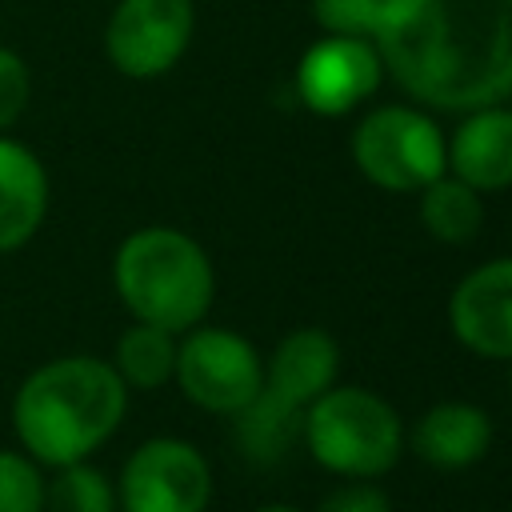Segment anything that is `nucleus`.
Returning a JSON list of instances; mask_svg holds the SVG:
<instances>
[{
  "label": "nucleus",
  "mask_w": 512,
  "mask_h": 512,
  "mask_svg": "<svg viewBox=\"0 0 512 512\" xmlns=\"http://www.w3.org/2000/svg\"><path fill=\"white\" fill-rule=\"evenodd\" d=\"M372 44L416 108L464 116L512 96V0H384Z\"/></svg>",
  "instance_id": "nucleus-1"
},
{
  "label": "nucleus",
  "mask_w": 512,
  "mask_h": 512,
  "mask_svg": "<svg viewBox=\"0 0 512 512\" xmlns=\"http://www.w3.org/2000/svg\"><path fill=\"white\" fill-rule=\"evenodd\" d=\"M128 412V388L112 360L56 356L32 368L12 396V432L40 468L88 460L112 440Z\"/></svg>",
  "instance_id": "nucleus-2"
},
{
  "label": "nucleus",
  "mask_w": 512,
  "mask_h": 512,
  "mask_svg": "<svg viewBox=\"0 0 512 512\" xmlns=\"http://www.w3.org/2000/svg\"><path fill=\"white\" fill-rule=\"evenodd\" d=\"M112 288L132 320L180 336L204 324L216 296V272L200 240L168 224H148L120 240L112 256Z\"/></svg>",
  "instance_id": "nucleus-3"
},
{
  "label": "nucleus",
  "mask_w": 512,
  "mask_h": 512,
  "mask_svg": "<svg viewBox=\"0 0 512 512\" xmlns=\"http://www.w3.org/2000/svg\"><path fill=\"white\" fill-rule=\"evenodd\" d=\"M300 440L328 472L348 480H376L396 468L404 452V424L380 392L332 384L304 408Z\"/></svg>",
  "instance_id": "nucleus-4"
},
{
  "label": "nucleus",
  "mask_w": 512,
  "mask_h": 512,
  "mask_svg": "<svg viewBox=\"0 0 512 512\" xmlns=\"http://www.w3.org/2000/svg\"><path fill=\"white\" fill-rule=\"evenodd\" d=\"M352 164L384 192H420L448 172V136L412 104H380L352 128Z\"/></svg>",
  "instance_id": "nucleus-5"
},
{
  "label": "nucleus",
  "mask_w": 512,
  "mask_h": 512,
  "mask_svg": "<svg viewBox=\"0 0 512 512\" xmlns=\"http://www.w3.org/2000/svg\"><path fill=\"white\" fill-rule=\"evenodd\" d=\"M172 380L188 404L212 416H236L264 388V356L236 328L196 324L176 340Z\"/></svg>",
  "instance_id": "nucleus-6"
},
{
  "label": "nucleus",
  "mask_w": 512,
  "mask_h": 512,
  "mask_svg": "<svg viewBox=\"0 0 512 512\" xmlns=\"http://www.w3.org/2000/svg\"><path fill=\"white\" fill-rule=\"evenodd\" d=\"M212 468L204 452L180 436L144 440L120 468L116 508L120 512H208Z\"/></svg>",
  "instance_id": "nucleus-7"
},
{
  "label": "nucleus",
  "mask_w": 512,
  "mask_h": 512,
  "mask_svg": "<svg viewBox=\"0 0 512 512\" xmlns=\"http://www.w3.org/2000/svg\"><path fill=\"white\" fill-rule=\"evenodd\" d=\"M192 0H116L104 24V56L128 80H156L192 44Z\"/></svg>",
  "instance_id": "nucleus-8"
},
{
  "label": "nucleus",
  "mask_w": 512,
  "mask_h": 512,
  "mask_svg": "<svg viewBox=\"0 0 512 512\" xmlns=\"http://www.w3.org/2000/svg\"><path fill=\"white\" fill-rule=\"evenodd\" d=\"M384 80V64L372 40L320 36L296 64V96L316 116H344L360 108Z\"/></svg>",
  "instance_id": "nucleus-9"
},
{
  "label": "nucleus",
  "mask_w": 512,
  "mask_h": 512,
  "mask_svg": "<svg viewBox=\"0 0 512 512\" xmlns=\"http://www.w3.org/2000/svg\"><path fill=\"white\" fill-rule=\"evenodd\" d=\"M448 324L468 352L512 364V256L472 268L452 288Z\"/></svg>",
  "instance_id": "nucleus-10"
},
{
  "label": "nucleus",
  "mask_w": 512,
  "mask_h": 512,
  "mask_svg": "<svg viewBox=\"0 0 512 512\" xmlns=\"http://www.w3.org/2000/svg\"><path fill=\"white\" fill-rule=\"evenodd\" d=\"M448 172L476 192L512 188V108L488 104L464 112L448 136Z\"/></svg>",
  "instance_id": "nucleus-11"
},
{
  "label": "nucleus",
  "mask_w": 512,
  "mask_h": 512,
  "mask_svg": "<svg viewBox=\"0 0 512 512\" xmlns=\"http://www.w3.org/2000/svg\"><path fill=\"white\" fill-rule=\"evenodd\" d=\"M52 200L48 168L44 160L12 140L8 132L0 136V256L20 252L44 224Z\"/></svg>",
  "instance_id": "nucleus-12"
},
{
  "label": "nucleus",
  "mask_w": 512,
  "mask_h": 512,
  "mask_svg": "<svg viewBox=\"0 0 512 512\" xmlns=\"http://www.w3.org/2000/svg\"><path fill=\"white\" fill-rule=\"evenodd\" d=\"M340 348L324 328H292L276 340L264 360V392L292 408H308L320 392L336 384Z\"/></svg>",
  "instance_id": "nucleus-13"
},
{
  "label": "nucleus",
  "mask_w": 512,
  "mask_h": 512,
  "mask_svg": "<svg viewBox=\"0 0 512 512\" xmlns=\"http://www.w3.org/2000/svg\"><path fill=\"white\" fill-rule=\"evenodd\" d=\"M412 452L436 472H464L492 448V420L468 400L432 404L412 428Z\"/></svg>",
  "instance_id": "nucleus-14"
},
{
  "label": "nucleus",
  "mask_w": 512,
  "mask_h": 512,
  "mask_svg": "<svg viewBox=\"0 0 512 512\" xmlns=\"http://www.w3.org/2000/svg\"><path fill=\"white\" fill-rule=\"evenodd\" d=\"M420 224L440 244H468L484 228V192L444 172L420 188Z\"/></svg>",
  "instance_id": "nucleus-15"
},
{
  "label": "nucleus",
  "mask_w": 512,
  "mask_h": 512,
  "mask_svg": "<svg viewBox=\"0 0 512 512\" xmlns=\"http://www.w3.org/2000/svg\"><path fill=\"white\" fill-rule=\"evenodd\" d=\"M176 340L180 336L168 332V328L132 320L120 332L116 352H112V368L124 380V388H140V392L164 388L176 372Z\"/></svg>",
  "instance_id": "nucleus-16"
},
{
  "label": "nucleus",
  "mask_w": 512,
  "mask_h": 512,
  "mask_svg": "<svg viewBox=\"0 0 512 512\" xmlns=\"http://www.w3.org/2000/svg\"><path fill=\"white\" fill-rule=\"evenodd\" d=\"M236 444L248 460L256 464H276L292 440H300V424H304V408H292L284 400H276L272 392H256V400H248L236 416Z\"/></svg>",
  "instance_id": "nucleus-17"
},
{
  "label": "nucleus",
  "mask_w": 512,
  "mask_h": 512,
  "mask_svg": "<svg viewBox=\"0 0 512 512\" xmlns=\"http://www.w3.org/2000/svg\"><path fill=\"white\" fill-rule=\"evenodd\" d=\"M44 512H120L116 484L88 460L60 464L44 476Z\"/></svg>",
  "instance_id": "nucleus-18"
},
{
  "label": "nucleus",
  "mask_w": 512,
  "mask_h": 512,
  "mask_svg": "<svg viewBox=\"0 0 512 512\" xmlns=\"http://www.w3.org/2000/svg\"><path fill=\"white\" fill-rule=\"evenodd\" d=\"M0 512H44V468L16 448H0Z\"/></svg>",
  "instance_id": "nucleus-19"
},
{
  "label": "nucleus",
  "mask_w": 512,
  "mask_h": 512,
  "mask_svg": "<svg viewBox=\"0 0 512 512\" xmlns=\"http://www.w3.org/2000/svg\"><path fill=\"white\" fill-rule=\"evenodd\" d=\"M312 20L320 24L324 36H356V40H372L384 0H308Z\"/></svg>",
  "instance_id": "nucleus-20"
},
{
  "label": "nucleus",
  "mask_w": 512,
  "mask_h": 512,
  "mask_svg": "<svg viewBox=\"0 0 512 512\" xmlns=\"http://www.w3.org/2000/svg\"><path fill=\"white\" fill-rule=\"evenodd\" d=\"M32 96V72L24 64V56H16L12 48L0 44V136L24 116Z\"/></svg>",
  "instance_id": "nucleus-21"
},
{
  "label": "nucleus",
  "mask_w": 512,
  "mask_h": 512,
  "mask_svg": "<svg viewBox=\"0 0 512 512\" xmlns=\"http://www.w3.org/2000/svg\"><path fill=\"white\" fill-rule=\"evenodd\" d=\"M316 512H392V504L372 480H352V484L328 492Z\"/></svg>",
  "instance_id": "nucleus-22"
},
{
  "label": "nucleus",
  "mask_w": 512,
  "mask_h": 512,
  "mask_svg": "<svg viewBox=\"0 0 512 512\" xmlns=\"http://www.w3.org/2000/svg\"><path fill=\"white\" fill-rule=\"evenodd\" d=\"M256 512H300V508H284V504H268V508H256Z\"/></svg>",
  "instance_id": "nucleus-23"
}]
</instances>
